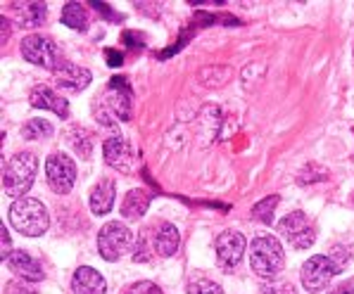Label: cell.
<instances>
[{
	"label": "cell",
	"instance_id": "22",
	"mask_svg": "<svg viewBox=\"0 0 354 294\" xmlns=\"http://www.w3.org/2000/svg\"><path fill=\"white\" fill-rule=\"evenodd\" d=\"M21 135L26 140H41V138H50L53 135V126L46 119H29V121L21 126Z\"/></svg>",
	"mask_w": 354,
	"mask_h": 294
},
{
	"label": "cell",
	"instance_id": "31",
	"mask_svg": "<svg viewBox=\"0 0 354 294\" xmlns=\"http://www.w3.org/2000/svg\"><path fill=\"white\" fill-rule=\"evenodd\" d=\"M105 55H107V64H110V67H122V64H124L122 52H117V50H105Z\"/></svg>",
	"mask_w": 354,
	"mask_h": 294
},
{
	"label": "cell",
	"instance_id": "7",
	"mask_svg": "<svg viewBox=\"0 0 354 294\" xmlns=\"http://www.w3.org/2000/svg\"><path fill=\"white\" fill-rule=\"evenodd\" d=\"M279 233L295 249H309L317 239V228L304 211H292L279 223Z\"/></svg>",
	"mask_w": 354,
	"mask_h": 294
},
{
	"label": "cell",
	"instance_id": "11",
	"mask_svg": "<svg viewBox=\"0 0 354 294\" xmlns=\"http://www.w3.org/2000/svg\"><path fill=\"white\" fill-rule=\"evenodd\" d=\"M148 235H150L152 252L162 259L174 257L178 252V247H181V233H178V228L174 223L167 221L157 223V226H152L148 231Z\"/></svg>",
	"mask_w": 354,
	"mask_h": 294
},
{
	"label": "cell",
	"instance_id": "1",
	"mask_svg": "<svg viewBox=\"0 0 354 294\" xmlns=\"http://www.w3.org/2000/svg\"><path fill=\"white\" fill-rule=\"evenodd\" d=\"M38 171V157L34 152H17L8 164H3V190L19 199L31 190Z\"/></svg>",
	"mask_w": 354,
	"mask_h": 294
},
{
	"label": "cell",
	"instance_id": "23",
	"mask_svg": "<svg viewBox=\"0 0 354 294\" xmlns=\"http://www.w3.org/2000/svg\"><path fill=\"white\" fill-rule=\"evenodd\" d=\"M279 195H271V197L261 199V202H257L252 206V219H257L261 223H271L274 221V209L279 206Z\"/></svg>",
	"mask_w": 354,
	"mask_h": 294
},
{
	"label": "cell",
	"instance_id": "4",
	"mask_svg": "<svg viewBox=\"0 0 354 294\" xmlns=\"http://www.w3.org/2000/svg\"><path fill=\"white\" fill-rule=\"evenodd\" d=\"M133 231L122 221H110L97 233V252L105 261H119L133 247Z\"/></svg>",
	"mask_w": 354,
	"mask_h": 294
},
{
	"label": "cell",
	"instance_id": "32",
	"mask_svg": "<svg viewBox=\"0 0 354 294\" xmlns=\"http://www.w3.org/2000/svg\"><path fill=\"white\" fill-rule=\"evenodd\" d=\"M0 24H3V34H0V38H3V43H8V38H10V21L8 19H0Z\"/></svg>",
	"mask_w": 354,
	"mask_h": 294
},
{
	"label": "cell",
	"instance_id": "3",
	"mask_svg": "<svg viewBox=\"0 0 354 294\" xmlns=\"http://www.w3.org/2000/svg\"><path fill=\"white\" fill-rule=\"evenodd\" d=\"M283 247L276 237L261 235L254 237L250 244V268L254 271V275H259L261 280H274L276 275L283 271Z\"/></svg>",
	"mask_w": 354,
	"mask_h": 294
},
{
	"label": "cell",
	"instance_id": "21",
	"mask_svg": "<svg viewBox=\"0 0 354 294\" xmlns=\"http://www.w3.org/2000/svg\"><path fill=\"white\" fill-rule=\"evenodd\" d=\"M69 145L74 147V152L76 155L81 157V159H88L91 157V152H93V133L91 130H86V128H81V126H76V128H72L69 130Z\"/></svg>",
	"mask_w": 354,
	"mask_h": 294
},
{
	"label": "cell",
	"instance_id": "25",
	"mask_svg": "<svg viewBox=\"0 0 354 294\" xmlns=\"http://www.w3.org/2000/svg\"><path fill=\"white\" fill-rule=\"evenodd\" d=\"M188 294H224V290H221L219 282L198 277V280L188 282Z\"/></svg>",
	"mask_w": 354,
	"mask_h": 294
},
{
	"label": "cell",
	"instance_id": "19",
	"mask_svg": "<svg viewBox=\"0 0 354 294\" xmlns=\"http://www.w3.org/2000/svg\"><path fill=\"white\" fill-rule=\"evenodd\" d=\"M12 10L21 26H41L48 14L46 3H12Z\"/></svg>",
	"mask_w": 354,
	"mask_h": 294
},
{
	"label": "cell",
	"instance_id": "30",
	"mask_svg": "<svg viewBox=\"0 0 354 294\" xmlns=\"http://www.w3.org/2000/svg\"><path fill=\"white\" fill-rule=\"evenodd\" d=\"M91 5H93V8H95L100 14H105L107 19H122V14H114L112 10H110V5H107V3H91Z\"/></svg>",
	"mask_w": 354,
	"mask_h": 294
},
{
	"label": "cell",
	"instance_id": "8",
	"mask_svg": "<svg viewBox=\"0 0 354 294\" xmlns=\"http://www.w3.org/2000/svg\"><path fill=\"white\" fill-rule=\"evenodd\" d=\"M46 178L48 185L55 190L57 195L72 193L76 183V164L62 152H55L46 159Z\"/></svg>",
	"mask_w": 354,
	"mask_h": 294
},
{
	"label": "cell",
	"instance_id": "9",
	"mask_svg": "<svg viewBox=\"0 0 354 294\" xmlns=\"http://www.w3.org/2000/svg\"><path fill=\"white\" fill-rule=\"evenodd\" d=\"M245 242L243 233L238 231H224L219 233V237L214 239V249H216V264L224 271H233L238 264H241L243 254H245Z\"/></svg>",
	"mask_w": 354,
	"mask_h": 294
},
{
	"label": "cell",
	"instance_id": "18",
	"mask_svg": "<svg viewBox=\"0 0 354 294\" xmlns=\"http://www.w3.org/2000/svg\"><path fill=\"white\" fill-rule=\"evenodd\" d=\"M114 199H117V188H114V181H100L93 188V193H91V209H93V214L97 216H105L112 211L114 206Z\"/></svg>",
	"mask_w": 354,
	"mask_h": 294
},
{
	"label": "cell",
	"instance_id": "33",
	"mask_svg": "<svg viewBox=\"0 0 354 294\" xmlns=\"http://www.w3.org/2000/svg\"><path fill=\"white\" fill-rule=\"evenodd\" d=\"M330 294H354V287H350V285H340V287H335V290H330Z\"/></svg>",
	"mask_w": 354,
	"mask_h": 294
},
{
	"label": "cell",
	"instance_id": "15",
	"mask_svg": "<svg viewBox=\"0 0 354 294\" xmlns=\"http://www.w3.org/2000/svg\"><path fill=\"white\" fill-rule=\"evenodd\" d=\"M107 282L91 266H79L72 277V294H105Z\"/></svg>",
	"mask_w": 354,
	"mask_h": 294
},
{
	"label": "cell",
	"instance_id": "10",
	"mask_svg": "<svg viewBox=\"0 0 354 294\" xmlns=\"http://www.w3.org/2000/svg\"><path fill=\"white\" fill-rule=\"evenodd\" d=\"M102 155H105L107 166L117 168L122 173L136 171V152L124 135H112L102 143Z\"/></svg>",
	"mask_w": 354,
	"mask_h": 294
},
{
	"label": "cell",
	"instance_id": "20",
	"mask_svg": "<svg viewBox=\"0 0 354 294\" xmlns=\"http://www.w3.org/2000/svg\"><path fill=\"white\" fill-rule=\"evenodd\" d=\"M62 21L74 31H86L88 29V12L81 3H67L62 8Z\"/></svg>",
	"mask_w": 354,
	"mask_h": 294
},
{
	"label": "cell",
	"instance_id": "27",
	"mask_svg": "<svg viewBox=\"0 0 354 294\" xmlns=\"http://www.w3.org/2000/svg\"><path fill=\"white\" fill-rule=\"evenodd\" d=\"M12 239H10V233L8 228H5V223H0V259H3V264L10 259V254H12Z\"/></svg>",
	"mask_w": 354,
	"mask_h": 294
},
{
	"label": "cell",
	"instance_id": "14",
	"mask_svg": "<svg viewBox=\"0 0 354 294\" xmlns=\"http://www.w3.org/2000/svg\"><path fill=\"white\" fill-rule=\"evenodd\" d=\"M105 102L119 121H129L131 119V105H133V102H131V90H129V86L124 84V79H112L110 90H107V95H105Z\"/></svg>",
	"mask_w": 354,
	"mask_h": 294
},
{
	"label": "cell",
	"instance_id": "24",
	"mask_svg": "<svg viewBox=\"0 0 354 294\" xmlns=\"http://www.w3.org/2000/svg\"><path fill=\"white\" fill-rule=\"evenodd\" d=\"M155 257V252H152V244H150V235L148 231H143L136 239V249H133V261L136 264H145V261H150Z\"/></svg>",
	"mask_w": 354,
	"mask_h": 294
},
{
	"label": "cell",
	"instance_id": "5",
	"mask_svg": "<svg viewBox=\"0 0 354 294\" xmlns=\"http://www.w3.org/2000/svg\"><path fill=\"white\" fill-rule=\"evenodd\" d=\"M21 55H24L26 62L36 64V67L43 69H50L55 72L59 64L64 59H59V48L57 43L53 41L50 36H43V34H31L21 41Z\"/></svg>",
	"mask_w": 354,
	"mask_h": 294
},
{
	"label": "cell",
	"instance_id": "6",
	"mask_svg": "<svg viewBox=\"0 0 354 294\" xmlns=\"http://www.w3.org/2000/svg\"><path fill=\"white\" fill-rule=\"evenodd\" d=\"M340 273V268L335 266V261L324 254H314L309 257V261H304L299 277H302L304 290L309 292H321L324 287H328V282Z\"/></svg>",
	"mask_w": 354,
	"mask_h": 294
},
{
	"label": "cell",
	"instance_id": "29",
	"mask_svg": "<svg viewBox=\"0 0 354 294\" xmlns=\"http://www.w3.org/2000/svg\"><path fill=\"white\" fill-rule=\"evenodd\" d=\"M5 294H36V290H29V287L19 285V282H8V287H5Z\"/></svg>",
	"mask_w": 354,
	"mask_h": 294
},
{
	"label": "cell",
	"instance_id": "17",
	"mask_svg": "<svg viewBox=\"0 0 354 294\" xmlns=\"http://www.w3.org/2000/svg\"><path fill=\"white\" fill-rule=\"evenodd\" d=\"M150 202H152V195L148 190H143V188L129 190L127 197H124V202H122V216L127 221H138L140 216H145Z\"/></svg>",
	"mask_w": 354,
	"mask_h": 294
},
{
	"label": "cell",
	"instance_id": "26",
	"mask_svg": "<svg viewBox=\"0 0 354 294\" xmlns=\"http://www.w3.org/2000/svg\"><path fill=\"white\" fill-rule=\"evenodd\" d=\"M261 294H297L295 287L286 280H271L266 285H261Z\"/></svg>",
	"mask_w": 354,
	"mask_h": 294
},
{
	"label": "cell",
	"instance_id": "28",
	"mask_svg": "<svg viewBox=\"0 0 354 294\" xmlns=\"http://www.w3.org/2000/svg\"><path fill=\"white\" fill-rule=\"evenodd\" d=\"M127 294H162V290L155 285V282L140 280V282H136V285H131L127 290Z\"/></svg>",
	"mask_w": 354,
	"mask_h": 294
},
{
	"label": "cell",
	"instance_id": "12",
	"mask_svg": "<svg viewBox=\"0 0 354 294\" xmlns=\"http://www.w3.org/2000/svg\"><path fill=\"white\" fill-rule=\"evenodd\" d=\"M55 76V86L62 90H69V92H81L91 86V79L93 74L88 72L86 67H79L74 62H62L59 67L53 72Z\"/></svg>",
	"mask_w": 354,
	"mask_h": 294
},
{
	"label": "cell",
	"instance_id": "13",
	"mask_svg": "<svg viewBox=\"0 0 354 294\" xmlns=\"http://www.w3.org/2000/svg\"><path fill=\"white\" fill-rule=\"evenodd\" d=\"M5 264H8V268L12 271L15 275H19L21 280H26V282H41L43 277H46L43 266L38 264L31 254H26L24 249H15Z\"/></svg>",
	"mask_w": 354,
	"mask_h": 294
},
{
	"label": "cell",
	"instance_id": "16",
	"mask_svg": "<svg viewBox=\"0 0 354 294\" xmlns=\"http://www.w3.org/2000/svg\"><path fill=\"white\" fill-rule=\"evenodd\" d=\"M29 100L36 110H50L62 119L69 117V102L62 100V97H59L53 88H48V86H36V88L31 90Z\"/></svg>",
	"mask_w": 354,
	"mask_h": 294
},
{
	"label": "cell",
	"instance_id": "2",
	"mask_svg": "<svg viewBox=\"0 0 354 294\" xmlns=\"http://www.w3.org/2000/svg\"><path fill=\"white\" fill-rule=\"evenodd\" d=\"M10 223L24 237H38L50 226V214H48L46 204L38 202V199L19 197L10 206Z\"/></svg>",
	"mask_w": 354,
	"mask_h": 294
}]
</instances>
